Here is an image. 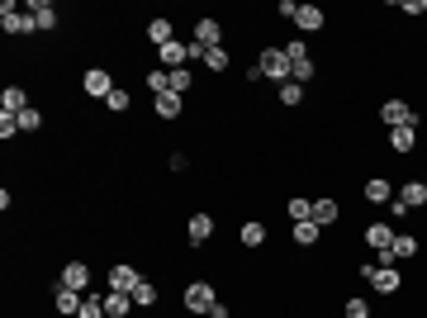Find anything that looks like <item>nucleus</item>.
<instances>
[{
    "label": "nucleus",
    "instance_id": "nucleus-1",
    "mask_svg": "<svg viewBox=\"0 0 427 318\" xmlns=\"http://www.w3.org/2000/svg\"><path fill=\"white\" fill-rule=\"evenodd\" d=\"M257 72L271 77L275 86H285V81H290V53H285V48H266V53L257 57Z\"/></svg>",
    "mask_w": 427,
    "mask_h": 318
},
{
    "label": "nucleus",
    "instance_id": "nucleus-2",
    "mask_svg": "<svg viewBox=\"0 0 427 318\" xmlns=\"http://www.w3.org/2000/svg\"><path fill=\"white\" fill-rule=\"evenodd\" d=\"M361 276H366V280H371L380 294H394V290L403 285V276L394 271V266H375V262H366V266H361Z\"/></svg>",
    "mask_w": 427,
    "mask_h": 318
},
{
    "label": "nucleus",
    "instance_id": "nucleus-3",
    "mask_svg": "<svg viewBox=\"0 0 427 318\" xmlns=\"http://www.w3.org/2000/svg\"><path fill=\"white\" fill-rule=\"evenodd\" d=\"M214 304H218V299H214L209 280H190V285H186V309H190V314L209 318V309H214Z\"/></svg>",
    "mask_w": 427,
    "mask_h": 318
},
{
    "label": "nucleus",
    "instance_id": "nucleus-4",
    "mask_svg": "<svg viewBox=\"0 0 427 318\" xmlns=\"http://www.w3.org/2000/svg\"><path fill=\"white\" fill-rule=\"evenodd\" d=\"M0 29H5V33H33V15H19V5H15V0H5V5H0Z\"/></svg>",
    "mask_w": 427,
    "mask_h": 318
},
{
    "label": "nucleus",
    "instance_id": "nucleus-5",
    "mask_svg": "<svg viewBox=\"0 0 427 318\" xmlns=\"http://www.w3.org/2000/svg\"><path fill=\"white\" fill-rule=\"evenodd\" d=\"M285 53H290V81L304 86V81L314 77V57H309V48H304V43H290Z\"/></svg>",
    "mask_w": 427,
    "mask_h": 318
},
{
    "label": "nucleus",
    "instance_id": "nucleus-6",
    "mask_svg": "<svg viewBox=\"0 0 427 318\" xmlns=\"http://www.w3.org/2000/svg\"><path fill=\"white\" fill-rule=\"evenodd\" d=\"M195 48H200V53L223 48V24H218V19H200V24H195Z\"/></svg>",
    "mask_w": 427,
    "mask_h": 318
},
{
    "label": "nucleus",
    "instance_id": "nucleus-7",
    "mask_svg": "<svg viewBox=\"0 0 427 318\" xmlns=\"http://www.w3.org/2000/svg\"><path fill=\"white\" fill-rule=\"evenodd\" d=\"M380 119H385L389 129H403V124H418V114H413V109L403 105V100H385V105H380Z\"/></svg>",
    "mask_w": 427,
    "mask_h": 318
},
{
    "label": "nucleus",
    "instance_id": "nucleus-8",
    "mask_svg": "<svg viewBox=\"0 0 427 318\" xmlns=\"http://www.w3.org/2000/svg\"><path fill=\"white\" fill-rule=\"evenodd\" d=\"M81 86H86V95H100V100H109V90H114V81H109L105 67H90V72L81 77Z\"/></svg>",
    "mask_w": 427,
    "mask_h": 318
},
{
    "label": "nucleus",
    "instance_id": "nucleus-9",
    "mask_svg": "<svg viewBox=\"0 0 427 318\" xmlns=\"http://www.w3.org/2000/svg\"><path fill=\"white\" fill-rule=\"evenodd\" d=\"M62 285L76 290V294H86V285H90V266H86V262H67V266H62Z\"/></svg>",
    "mask_w": 427,
    "mask_h": 318
},
{
    "label": "nucleus",
    "instance_id": "nucleus-10",
    "mask_svg": "<svg viewBox=\"0 0 427 318\" xmlns=\"http://www.w3.org/2000/svg\"><path fill=\"white\" fill-rule=\"evenodd\" d=\"M138 285H143V276H138L134 266H114V271H109V290H119V294H134Z\"/></svg>",
    "mask_w": 427,
    "mask_h": 318
},
{
    "label": "nucleus",
    "instance_id": "nucleus-11",
    "mask_svg": "<svg viewBox=\"0 0 427 318\" xmlns=\"http://www.w3.org/2000/svg\"><path fill=\"white\" fill-rule=\"evenodd\" d=\"M186 62H190V48H186V43H176V38H171V43L161 48V72H181Z\"/></svg>",
    "mask_w": 427,
    "mask_h": 318
},
{
    "label": "nucleus",
    "instance_id": "nucleus-12",
    "mask_svg": "<svg viewBox=\"0 0 427 318\" xmlns=\"http://www.w3.org/2000/svg\"><path fill=\"white\" fill-rule=\"evenodd\" d=\"M366 247L389 252V247H394V228H389V223H371V228H366Z\"/></svg>",
    "mask_w": 427,
    "mask_h": 318
},
{
    "label": "nucleus",
    "instance_id": "nucleus-13",
    "mask_svg": "<svg viewBox=\"0 0 427 318\" xmlns=\"http://www.w3.org/2000/svg\"><path fill=\"white\" fill-rule=\"evenodd\" d=\"M0 109H5V114H24L29 109L24 90H19V86H5V90H0Z\"/></svg>",
    "mask_w": 427,
    "mask_h": 318
},
{
    "label": "nucleus",
    "instance_id": "nucleus-14",
    "mask_svg": "<svg viewBox=\"0 0 427 318\" xmlns=\"http://www.w3.org/2000/svg\"><path fill=\"white\" fill-rule=\"evenodd\" d=\"M294 24L304 29V33H319V29H323V10H319V5H299Z\"/></svg>",
    "mask_w": 427,
    "mask_h": 318
},
{
    "label": "nucleus",
    "instance_id": "nucleus-15",
    "mask_svg": "<svg viewBox=\"0 0 427 318\" xmlns=\"http://www.w3.org/2000/svg\"><path fill=\"white\" fill-rule=\"evenodd\" d=\"M418 124H403V129H389V148L394 152H413V143H418Z\"/></svg>",
    "mask_w": 427,
    "mask_h": 318
},
{
    "label": "nucleus",
    "instance_id": "nucleus-16",
    "mask_svg": "<svg viewBox=\"0 0 427 318\" xmlns=\"http://www.w3.org/2000/svg\"><path fill=\"white\" fill-rule=\"evenodd\" d=\"M186 233H190V242H209L214 238V218L209 214H195V218L186 223Z\"/></svg>",
    "mask_w": 427,
    "mask_h": 318
},
{
    "label": "nucleus",
    "instance_id": "nucleus-17",
    "mask_svg": "<svg viewBox=\"0 0 427 318\" xmlns=\"http://www.w3.org/2000/svg\"><path fill=\"white\" fill-rule=\"evenodd\" d=\"M129 309H134V294H119V290L105 294V314L109 318H129Z\"/></svg>",
    "mask_w": 427,
    "mask_h": 318
},
{
    "label": "nucleus",
    "instance_id": "nucleus-18",
    "mask_svg": "<svg viewBox=\"0 0 427 318\" xmlns=\"http://www.w3.org/2000/svg\"><path fill=\"white\" fill-rule=\"evenodd\" d=\"M53 304H57V314H72V318L81 314V294H76V290H67V285H57Z\"/></svg>",
    "mask_w": 427,
    "mask_h": 318
},
{
    "label": "nucleus",
    "instance_id": "nucleus-19",
    "mask_svg": "<svg viewBox=\"0 0 427 318\" xmlns=\"http://www.w3.org/2000/svg\"><path fill=\"white\" fill-rule=\"evenodd\" d=\"M399 205H403V209H418V205H427V186H423V181H408V186L399 190Z\"/></svg>",
    "mask_w": 427,
    "mask_h": 318
},
{
    "label": "nucleus",
    "instance_id": "nucleus-20",
    "mask_svg": "<svg viewBox=\"0 0 427 318\" xmlns=\"http://www.w3.org/2000/svg\"><path fill=\"white\" fill-rule=\"evenodd\" d=\"M394 262H408V257H418V238H408V233H394Z\"/></svg>",
    "mask_w": 427,
    "mask_h": 318
},
{
    "label": "nucleus",
    "instance_id": "nucleus-21",
    "mask_svg": "<svg viewBox=\"0 0 427 318\" xmlns=\"http://www.w3.org/2000/svg\"><path fill=\"white\" fill-rule=\"evenodd\" d=\"M76 318H109V314H105V294H86Z\"/></svg>",
    "mask_w": 427,
    "mask_h": 318
},
{
    "label": "nucleus",
    "instance_id": "nucleus-22",
    "mask_svg": "<svg viewBox=\"0 0 427 318\" xmlns=\"http://www.w3.org/2000/svg\"><path fill=\"white\" fill-rule=\"evenodd\" d=\"M157 114L161 119H176V114H181V95H176V90H161L157 95Z\"/></svg>",
    "mask_w": 427,
    "mask_h": 318
},
{
    "label": "nucleus",
    "instance_id": "nucleus-23",
    "mask_svg": "<svg viewBox=\"0 0 427 318\" xmlns=\"http://www.w3.org/2000/svg\"><path fill=\"white\" fill-rule=\"evenodd\" d=\"M147 38H152L157 48H166V43L176 38V33H171V19H152V24H147Z\"/></svg>",
    "mask_w": 427,
    "mask_h": 318
},
{
    "label": "nucleus",
    "instance_id": "nucleus-24",
    "mask_svg": "<svg viewBox=\"0 0 427 318\" xmlns=\"http://www.w3.org/2000/svg\"><path fill=\"white\" fill-rule=\"evenodd\" d=\"M314 223H337V200H314Z\"/></svg>",
    "mask_w": 427,
    "mask_h": 318
},
{
    "label": "nucleus",
    "instance_id": "nucleus-25",
    "mask_svg": "<svg viewBox=\"0 0 427 318\" xmlns=\"http://www.w3.org/2000/svg\"><path fill=\"white\" fill-rule=\"evenodd\" d=\"M261 242H266V223H257V218L242 223V247H261Z\"/></svg>",
    "mask_w": 427,
    "mask_h": 318
},
{
    "label": "nucleus",
    "instance_id": "nucleus-26",
    "mask_svg": "<svg viewBox=\"0 0 427 318\" xmlns=\"http://www.w3.org/2000/svg\"><path fill=\"white\" fill-rule=\"evenodd\" d=\"M29 15H33V24H38V29H57V10H53V5H43V0H38Z\"/></svg>",
    "mask_w": 427,
    "mask_h": 318
},
{
    "label": "nucleus",
    "instance_id": "nucleus-27",
    "mask_svg": "<svg viewBox=\"0 0 427 318\" xmlns=\"http://www.w3.org/2000/svg\"><path fill=\"white\" fill-rule=\"evenodd\" d=\"M294 242H299V247H314V242H319V223H314V218H309V223H294Z\"/></svg>",
    "mask_w": 427,
    "mask_h": 318
},
{
    "label": "nucleus",
    "instance_id": "nucleus-28",
    "mask_svg": "<svg viewBox=\"0 0 427 318\" xmlns=\"http://www.w3.org/2000/svg\"><path fill=\"white\" fill-rule=\"evenodd\" d=\"M290 218H294V223H309V218H314V200H304V195L290 200Z\"/></svg>",
    "mask_w": 427,
    "mask_h": 318
},
{
    "label": "nucleus",
    "instance_id": "nucleus-29",
    "mask_svg": "<svg viewBox=\"0 0 427 318\" xmlns=\"http://www.w3.org/2000/svg\"><path fill=\"white\" fill-rule=\"evenodd\" d=\"M366 200H371V205H385V200H389V181H380V176L366 181Z\"/></svg>",
    "mask_w": 427,
    "mask_h": 318
},
{
    "label": "nucleus",
    "instance_id": "nucleus-30",
    "mask_svg": "<svg viewBox=\"0 0 427 318\" xmlns=\"http://www.w3.org/2000/svg\"><path fill=\"white\" fill-rule=\"evenodd\" d=\"M299 100H304V86H299V81H285V86H280V105H299Z\"/></svg>",
    "mask_w": 427,
    "mask_h": 318
},
{
    "label": "nucleus",
    "instance_id": "nucleus-31",
    "mask_svg": "<svg viewBox=\"0 0 427 318\" xmlns=\"http://www.w3.org/2000/svg\"><path fill=\"white\" fill-rule=\"evenodd\" d=\"M134 304H143V309H147V304H157V285H152V280H143V285L134 290Z\"/></svg>",
    "mask_w": 427,
    "mask_h": 318
},
{
    "label": "nucleus",
    "instance_id": "nucleus-32",
    "mask_svg": "<svg viewBox=\"0 0 427 318\" xmlns=\"http://www.w3.org/2000/svg\"><path fill=\"white\" fill-rule=\"evenodd\" d=\"M15 119H19V133H33V129H38V124H43V114H38V109H33V105H29L24 114H15Z\"/></svg>",
    "mask_w": 427,
    "mask_h": 318
},
{
    "label": "nucleus",
    "instance_id": "nucleus-33",
    "mask_svg": "<svg viewBox=\"0 0 427 318\" xmlns=\"http://www.w3.org/2000/svg\"><path fill=\"white\" fill-rule=\"evenodd\" d=\"M195 86V77H190V67H181V72H171V90L181 95V90H190Z\"/></svg>",
    "mask_w": 427,
    "mask_h": 318
},
{
    "label": "nucleus",
    "instance_id": "nucleus-34",
    "mask_svg": "<svg viewBox=\"0 0 427 318\" xmlns=\"http://www.w3.org/2000/svg\"><path fill=\"white\" fill-rule=\"evenodd\" d=\"M147 86H152L157 95H161V90H171V72H161V67H157V72H147Z\"/></svg>",
    "mask_w": 427,
    "mask_h": 318
},
{
    "label": "nucleus",
    "instance_id": "nucleus-35",
    "mask_svg": "<svg viewBox=\"0 0 427 318\" xmlns=\"http://www.w3.org/2000/svg\"><path fill=\"white\" fill-rule=\"evenodd\" d=\"M109 109H114V114H124V109H129V90H109V100H105Z\"/></svg>",
    "mask_w": 427,
    "mask_h": 318
},
{
    "label": "nucleus",
    "instance_id": "nucleus-36",
    "mask_svg": "<svg viewBox=\"0 0 427 318\" xmlns=\"http://www.w3.org/2000/svg\"><path fill=\"white\" fill-rule=\"evenodd\" d=\"M347 318H371V304L366 299H347Z\"/></svg>",
    "mask_w": 427,
    "mask_h": 318
},
{
    "label": "nucleus",
    "instance_id": "nucleus-37",
    "mask_svg": "<svg viewBox=\"0 0 427 318\" xmlns=\"http://www.w3.org/2000/svg\"><path fill=\"white\" fill-rule=\"evenodd\" d=\"M19 133V119L15 114H0V138H15Z\"/></svg>",
    "mask_w": 427,
    "mask_h": 318
},
{
    "label": "nucleus",
    "instance_id": "nucleus-38",
    "mask_svg": "<svg viewBox=\"0 0 427 318\" xmlns=\"http://www.w3.org/2000/svg\"><path fill=\"white\" fill-rule=\"evenodd\" d=\"M275 15H280V19H294V15H299V5H294V0H280V5H275Z\"/></svg>",
    "mask_w": 427,
    "mask_h": 318
},
{
    "label": "nucleus",
    "instance_id": "nucleus-39",
    "mask_svg": "<svg viewBox=\"0 0 427 318\" xmlns=\"http://www.w3.org/2000/svg\"><path fill=\"white\" fill-rule=\"evenodd\" d=\"M209 318H228V304L218 299V304H214V309H209Z\"/></svg>",
    "mask_w": 427,
    "mask_h": 318
}]
</instances>
